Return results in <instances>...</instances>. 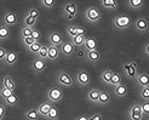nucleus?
<instances>
[{
	"instance_id": "26",
	"label": "nucleus",
	"mask_w": 149,
	"mask_h": 120,
	"mask_svg": "<svg viewBox=\"0 0 149 120\" xmlns=\"http://www.w3.org/2000/svg\"><path fill=\"white\" fill-rule=\"evenodd\" d=\"M127 5L131 10L137 11V10H141L144 6V0H129Z\"/></svg>"
},
{
	"instance_id": "2",
	"label": "nucleus",
	"mask_w": 149,
	"mask_h": 120,
	"mask_svg": "<svg viewBox=\"0 0 149 120\" xmlns=\"http://www.w3.org/2000/svg\"><path fill=\"white\" fill-rule=\"evenodd\" d=\"M113 26H114L115 29H118V31H125V29H127L132 26V22H131V18L129 16H124V15H121V16L114 17Z\"/></svg>"
},
{
	"instance_id": "13",
	"label": "nucleus",
	"mask_w": 149,
	"mask_h": 120,
	"mask_svg": "<svg viewBox=\"0 0 149 120\" xmlns=\"http://www.w3.org/2000/svg\"><path fill=\"white\" fill-rule=\"evenodd\" d=\"M133 26H135V29L137 32H141V33H144L148 31L149 28V24H148V21L144 18V17H139L135 21V23H133Z\"/></svg>"
},
{
	"instance_id": "32",
	"label": "nucleus",
	"mask_w": 149,
	"mask_h": 120,
	"mask_svg": "<svg viewBox=\"0 0 149 120\" xmlns=\"http://www.w3.org/2000/svg\"><path fill=\"white\" fill-rule=\"evenodd\" d=\"M47 50H49V45L41 44V47L38 52V55H36V57L44 59V61H47Z\"/></svg>"
},
{
	"instance_id": "11",
	"label": "nucleus",
	"mask_w": 149,
	"mask_h": 120,
	"mask_svg": "<svg viewBox=\"0 0 149 120\" xmlns=\"http://www.w3.org/2000/svg\"><path fill=\"white\" fill-rule=\"evenodd\" d=\"M18 61V54L16 51H7V54H6V57L4 59V66L5 67H12L17 63Z\"/></svg>"
},
{
	"instance_id": "29",
	"label": "nucleus",
	"mask_w": 149,
	"mask_h": 120,
	"mask_svg": "<svg viewBox=\"0 0 149 120\" xmlns=\"http://www.w3.org/2000/svg\"><path fill=\"white\" fill-rule=\"evenodd\" d=\"M113 74H114L113 70H110V69H103L102 73H101V80L104 81L106 84H109L111 77H113Z\"/></svg>"
},
{
	"instance_id": "3",
	"label": "nucleus",
	"mask_w": 149,
	"mask_h": 120,
	"mask_svg": "<svg viewBox=\"0 0 149 120\" xmlns=\"http://www.w3.org/2000/svg\"><path fill=\"white\" fill-rule=\"evenodd\" d=\"M62 13H63V17L67 21H69V22L73 21L78 15V5L75 3H67L63 6Z\"/></svg>"
},
{
	"instance_id": "12",
	"label": "nucleus",
	"mask_w": 149,
	"mask_h": 120,
	"mask_svg": "<svg viewBox=\"0 0 149 120\" xmlns=\"http://www.w3.org/2000/svg\"><path fill=\"white\" fill-rule=\"evenodd\" d=\"M75 79H77V82L81 86H86L88 85L91 78H90V74H88L86 70H79L75 75Z\"/></svg>"
},
{
	"instance_id": "4",
	"label": "nucleus",
	"mask_w": 149,
	"mask_h": 120,
	"mask_svg": "<svg viewBox=\"0 0 149 120\" xmlns=\"http://www.w3.org/2000/svg\"><path fill=\"white\" fill-rule=\"evenodd\" d=\"M84 16L86 22H88V23H96V22H98L102 18V13L96 6H90L86 9Z\"/></svg>"
},
{
	"instance_id": "37",
	"label": "nucleus",
	"mask_w": 149,
	"mask_h": 120,
	"mask_svg": "<svg viewBox=\"0 0 149 120\" xmlns=\"http://www.w3.org/2000/svg\"><path fill=\"white\" fill-rule=\"evenodd\" d=\"M12 93H15V91H12V90L5 89V87L0 89V98L1 100H5V98H7V97H10Z\"/></svg>"
},
{
	"instance_id": "23",
	"label": "nucleus",
	"mask_w": 149,
	"mask_h": 120,
	"mask_svg": "<svg viewBox=\"0 0 149 120\" xmlns=\"http://www.w3.org/2000/svg\"><path fill=\"white\" fill-rule=\"evenodd\" d=\"M86 40V35H75L74 38H72L69 41L72 43V45L74 47H83L84 46V43Z\"/></svg>"
},
{
	"instance_id": "19",
	"label": "nucleus",
	"mask_w": 149,
	"mask_h": 120,
	"mask_svg": "<svg viewBox=\"0 0 149 120\" xmlns=\"http://www.w3.org/2000/svg\"><path fill=\"white\" fill-rule=\"evenodd\" d=\"M61 56L59 54V49L56 46L49 45V50H47V61H56V59Z\"/></svg>"
},
{
	"instance_id": "50",
	"label": "nucleus",
	"mask_w": 149,
	"mask_h": 120,
	"mask_svg": "<svg viewBox=\"0 0 149 120\" xmlns=\"http://www.w3.org/2000/svg\"><path fill=\"white\" fill-rule=\"evenodd\" d=\"M58 120H61V119H58Z\"/></svg>"
},
{
	"instance_id": "16",
	"label": "nucleus",
	"mask_w": 149,
	"mask_h": 120,
	"mask_svg": "<svg viewBox=\"0 0 149 120\" xmlns=\"http://www.w3.org/2000/svg\"><path fill=\"white\" fill-rule=\"evenodd\" d=\"M83 49H84L85 52H90V51H93V50H97V40H96L95 38H92V36L86 38Z\"/></svg>"
},
{
	"instance_id": "42",
	"label": "nucleus",
	"mask_w": 149,
	"mask_h": 120,
	"mask_svg": "<svg viewBox=\"0 0 149 120\" xmlns=\"http://www.w3.org/2000/svg\"><path fill=\"white\" fill-rule=\"evenodd\" d=\"M34 28H28V27H23L21 29V35L22 38H28V36L32 35V31Z\"/></svg>"
},
{
	"instance_id": "48",
	"label": "nucleus",
	"mask_w": 149,
	"mask_h": 120,
	"mask_svg": "<svg viewBox=\"0 0 149 120\" xmlns=\"http://www.w3.org/2000/svg\"><path fill=\"white\" fill-rule=\"evenodd\" d=\"M75 120H88V117H87V115H85V114H81V115H79Z\"/></svg>"
},
{
	"instance_id": "40",
	"label": "nucleus",
	"mask_w": 149,
	"mask_h": 120,
	"mask_svg": "<svg viewBox=\"0 0 149 120\" xmlns=\"http://www.w3.org/2000/svg\"><path fill=\"white\" fill-rule=\"evenodd\" d=\"M40 5L45 9H52L56 5V0H40Z\"/></svg>"
},
{
	"instance_id": "33",
	"label": "nucleus",
	"mask_w": 149,
	"mask_h": 120,
	"mask_svg": "<svg viewBox=\"0 0 149 120\" xmlns=\"http://www.w3.org/2000/svg\"><path fill=\"white\" fill-rule=\"evenodd\" d=\"M46 119H49V120H58V119H59L58 109H57L55 106H52V108H51V110L49 112V114H47Z\"/></svg>"
},
{
	"instance_id": "22",
	"label": "nucleus",
	"mask_w": 149,
	"mask_h": 120,
	"mask_svg": "<svg viewBox=\"0 0 149 120\" xmlns=\"http://www.w3.org/2000/svg\"><path fill=\"white\" fill-rule=\"evenodd\" d=\"M136 81L138 82V85L141 87H149L148 74H146V73H138L136 77Z\"/></svg>"
},
{
	"instance_id": "21",
	"label": "nucleus",
	"mask_w": 149,
	"mask_h": 120,
	"mask_svg": "<svg viewBox=\"0 0 149 120\" xmlns=\"http://www.w3.org/2000/svg\"><path fill=\"white\" fill-rule=\"evenodd\" d=\"M129 92V89H127V85L121 82V84H119L118 86L114 87V95L116 97H125Z\"/></svg>"
},
{
	"instance_id": "7",
	"label": "nucleus",
	"mask_w": 149,
	"mask_h": 120,
	"mask_svg": "<svg viewBox=\"0 0 149 120\" xmlns=\"http://www.w3.org/2000/svg\"><path fill=\"white\" fill-rule=\"evenodd\" d=\"M57 82L61 86H64V87H70L74 84V82H73V78L65 70H61V72L57 74Z\"/></svg>"
},
{
	"instance_id": "1",
	"label": "nucleus",
	"mask_w": 149,
	"mask_h": 120,
	"mask_svg": "<svg viewBox=\"0 0 149 120\" xmlns=\"http://www.w3.org/2000/svg\"><path fill=\"white\" fill-rule=\"evenodd\" d=\"M46 98L51 104L59 103L63 100V91L59 87H51L46 92Z\"/></svg>"
},
{
	"instance_id": "27",
	"label": "nucleus",
	"mask_w": 149,
	"mask_h": 120,
	"mask_svg": "<svg viewBox=\"0 0 149 120\" xmlns=\"http://www.w3.org/2000/svg\"><path fill=\"white\" fill-rule=\"evenodd\" d=\"M3 102H4L5 106H7V107H15L18 103V96L16 93H12L10 97H7V98L3 100Z\"/></svg>"
},
{
	"instance_id": "28",
	"label": "nucleus",
	"mask_w": 149,
	"mask_h": 120,
	"mask_svg": "<svg viewBox=\"0 0 149 120\" xmlns=\"http://www.w3.org/2000/svg\"><path fill=\"white\" fill-rule=\"evenodd\" d=\"M36 23H38V20H35L33 17H31L29 15L26 13V16L23 18V27H28V28H35Z\"/></svg>"
},
{
	"instance_id": "30",
	"label": "nucleus",
	"mask_w": 149,
	"mask_h": 120,
	"mask_svg": "<svg viewBox=\"0 0 149 120\" xmlns=\"http://www.w3.org/2000/svg\"><path fill=\"white\" fill-rule=\"evenodd\" d=\"M10 36V28L5 24H0V41L9 39Z\"/></svg>"
},
{
	"instance_id": "15",
	"label": "nucleus",
	"mask_w": 149,
	"mask_h": 120,
	"mask_svg": "<svg viewBox=\"0 0 149 120\" xmlns=\"http://www.w3.org/2000/svg\"><path fill=\"white\" fill-rule=\"evenodd\" d=\"M85 59L87 62H90L92 64L97 63L100 59H101V54L98 50H93V51H90V52H86L85 54Z\"/></svg>"
},
{
	"instance_id": "9",
	"label": "nucleus",
	"mask_w": 149,
	"mask_h": 120,
	"mask_svg": "<svg viewBox=\"0 0 149 120\" xmlns=\"http://www.w3.org/2000/svg\"><path fill=\"white\" fill-rule=\"evenodd\" d=\"M129 119L130 120H143V114L141 110L139 103H135L129 110Z\"/></svg>"
},
{
	"instance_id": "24",
	"label": "nucleus",
	"mask_w": 149,
	"mask_h": 120,
	"mask_svg": "<svg viewBox=\"0 0 149 120\" xmlns=\"http://www.w3.org/2000/svg\"><path fill=\"white\" fill-rule=\"evenodd\" d=\"M100 90L98 89H91L87 92V100L92 103H98V97H100Z\"/></svg>"
},
{
	"instance_id": "14",
	"label": "nucleus",
	"mask_w": 149,
	"mask_h": 120,
	"mask_svg": "<svg viewBox=\"0 0 149 120\" xmlns=\"http://www.w3.org/2000/svg\"><path fill=\"white\" fill-rule=\"evenodd\" d=\"M16 81H15L12 79V77L10 75H5L3 77V80H1V87H5V89H9V90H12V91H15L16 90Z\"/></svg>"
},
{
	"instance_id": "39",
	"label": "nucleus",
	"mask_w": 149,
	"mask_h": 120,
	"mask_svg": "<svg viewBox=\"0 0 149 120\" xmlns=\"http://www.w3.org/2000/svg\"><path fill=\"white\" fill-rule=\"evenodd\" d=\"M139 107H141V110H142V114L143 117H148L149 115V102L147 101H143V102H141L139 103Z\"/></svg>"
},
{
	"instance_id": "41",
	"label": "nucleus",
	"mask_w": 149,
	"mask_h": 120,
	"mask_svg": "<svg viewBox=\"0 0 149 120\" xmlns=\"http://www.w3.org/2000/svg\"><path fill=\"white\" fill-rule=\"evenodd\" d=\"M27 15H29V16L33 17V18H35V20H39L40 12H39V10L36 9V7H32V9H29V10H28Z\"/></svg>"
},
{
	"instance_id": "47",
	"label": "nucleus",
	"mask_w": 149,
	"mask_h": 120,
	"mask_svg": "<svg viewBox=\"0 0 149 120\" xmlns=\"http://www.w3.org/2000/svg\"><path fill=\"white\" fill-rule=\"evenodd\" d=\"M5 113H6V109L3 104H0V120H3L5 118Z\"/></svg>"
},
{
	"instance_id": "8",
	"label": "nucleus",
	"mask_w": 149,
	"mask_h": 120,
	"mask_svg": "<svg viewBox=\"0 0 149 120\" xmlns=\"http://www.w3.org/2000/svg\"><path fill=\"white\" fill-rule=\"evenodd\" d=\"M124 72L125 74L127 75L130 79H136L137 74H138V69H137V66L135 61H129L124 64Z\"/></svg>"
},
{
	"instance_id": "43",
	"label": "nucleus",
	"mask_w": 149,
	"mask_h": 120,
	"mask_svg": "<svg viewBox=\"0 0 149 120\" xmlns=\"http://www.w3.org/2000/svg\"><path fill=\"white\" fill-rule=\"evenodd\" d=\"M32 38L35 40V41H39L40 40V38H41V34H40V32L38 31V29H36V28H34L33 29V31H32Z\"/></svg>"
},
{
	"instance_id": "44",
	"label": "nucleus",
	"mask_w": 149,
	"mask_h": 120,
	"mask_svg": "<svg viewBox=\"0 0 149 120\" xmlns=\"http://www.w3.org/2000/svg\"><path fill=\"white\" fill-rule=\"evenodd\" d=\"M22 43H23L26 46L28 47V46H31L32 44H34L35 43V40L32 38V36H28V38H22Z\"/></svg>"
},
{
	"instance_id": "46",
	"label": "nucleus",
	"mask_w": 149,
	"mask_h": 120,
	"mask_svg": "<svg viewBox=\"0 0 149 120\" xmlns=\"http://www.w3.org/2000/svg\"><path fill=\"white\" fill-rule=\"evenodd\" d=\"M88 120H103V117L100 113H96V114H92L91 117H88Z\"/></svg>"
},
{
	"instance_id": "36",
	"label": "nucleus",
	"mask_w": 149,
	"mask_h": 120,
	"mask_svg": "<svg viewBox=\"0 0 149 120\" xmlns=\"http://www.w3.org/2000/svg\"><path fill=\"white\" fill-rule=\"evenodd\" d=\"M40 47H41V44H40V41H35L34 44H32L31 46H28L27 49L29 50V52H32V54H34V55H38V52H39Z\"/></svg>"
},
{
	"instance_id": "35",
	"label": "nucleus",
	"mask_w": 149,
	"mask_h": 120,
	"mask_svg": "<svg viewBox=\"0 0 149 120\" xmlns=\"http://www.w3.org/2000/svg\"><path fill=\"white\" fill-rule=\"evenodd\" d=\"M67 34H68V36L72 39L74 38L75 35H78V29H77V24H70L67 27Z\"/></svg>"
},
{
	"instance_id": "20",
	"label": "nucleus",
	"mask_w": 149,
	"mask_h": 120,
	"mask_svg": "<svg viewBox=\"0 0 149 120\" xmlns=\"http://www.w3.org/2000/svg\"><path fill=\"white\" fill-rule=\"evenodd\" d=\"M101 7L106 10H110V11H114L118 9V1L116 0H101L100 1Z\"/></svg>"
},
{
	"instance_id": "6",
	"label": "nucleus",
	"mask_w": 149,
	"mask_h": 120,
	"mask_svg": "<svg viewBox=\"0 0 149 120\" xmlns=\"http://www.w3.org/2000/svg\"><path fill=\"white\" fill-rule=\"evenodd\" d=\"M59 54H61L63 57H72L74 54H75V47L72 45V43L69 40L63 41L61 45H59Z\"/></svg>"
},
{
	"instance_id": "10",
	"label": "nucleus",
	"mask_w": 149,
	"mask_h": 120,
	"mask_svg": "<svg viewBox=\"0 0 149 120\" xmlns=\"http://www.w3.org/2000/svg\"><path fill=\"white\" fill-rule=\"evenodd\" d=\"M45 69H46V61H44V59L39 57H35L32 62V70L34 73H42Z\"/></svg>"
},
{
	"instance_id": "45",
	"label": "nucleus",
	"mask_w": 149,
	"mask_h": 120,
	"mask_svg": "<svg viewBox=\"0 0 149 120\" xmlns=\"http://www.w3.org/2000/svg\"><path fill=\"white\" fill-rule=\"evenodd\" d=\"M6 54H7L6 49L3 47V46H0V63L4 62V59H5V57H6Z\"/></svg>"
},
{
	"instance_id": "34",
	"label": "nucleus",
	"mask_w": 149,
	"mask_h": 120,
	"mask_svg": "<svg viewBox=\"0 0 149 120\" xmlns=\"http://www.w3.org/2000/svg\"><path fill=\"white\" fill-rule=\"evenodd\" d=\"M109 84L113 86V87H115V86H118L119 84H121V75L119 73H114L113 74V77H111V79H110V82Z\"/></svg>"
},
{
	"instance_id": "5",
	"label": "nucleus",
	"mask_w": 149,
	"mask_h": 120,
	"mask_svg": "<svg viewBox=\"0 0 149 120\" xmlns=\"http://www.w3.org/2000/svg\"><path fill=\"white\" fill-rule=\"evenodd\" d=\"M17 22H18V17L13 11L6 10L4 12V15H3V24H5L6 27L10 28L12 26H16Z\"/></svg>"
},
{
	"instance_id": "17",
	"label": "nucleus",
	"mask_w": 149,
	"mask_h": 120,
	"mask_svg": "<svg viewBox=\"0 0 149 120\" xmlns=\"http://www.w3.org/2000/svg\"><path fill=\"white\" fill-rule=\"evenodd\" d=\"M49 40H50V45L52 46H56V47H59V45L63 43V38L62 35L57 33V32H52L49 36Z\"/></svg>"
},
{
	"instance_id": "38",
	"label": "nucleus",
	"mask_w": 149,
	"mask_h": 120,
	"mask_svg": "<svg viewBox=\"0 0 149 120\" xmlns=\"http://www.w3.org/2000/svg\"><path fill=\"white\" fill-rule=\"evenodd\" d=\"M139 96H141V98H142V101L149 102V87H141Z\"/></svg>"
},
{
	"instance_id": "18",
	"label": "nucleus",
	"mask_w": 149,
	"mask_h": 120,
	"mask_svg": "<svg viewBox=\"0 0 149 120\" xmlns=\"http://www.w3.org/2000/svg\"><path fill=\"white\" fill-rule=\"evenodd\" d=\"M52 106H54V104H51L50 102H42L40 106L36 108V109H38L39 115H40V117H44V118H46L47 114H49V112H50L51 108H52Z\"/></svg>"
},
{
	"instance_id": "25",
	"label": "nucleus",
	"mask_w": 149,
	"mask_h": 120,
	"mask_svg": "<svg viewBox=\"0 0 149 120\" xmlns=\"http://www.w3.org/2000/svg\"><path fill=\"white\" fill-rule=\"evenodd\" d=\"M24 117H26V120H39L40 118L36 108H29L28 110H26Z\"/></svg>"
},
{
	"instance_id": "49",
	"label": "nucleus",
	"mask_w": 149,
	"mask_h": 120,
	"mask_svg": "<svg viewBox=\"0 0 149 120\" xmlns=\"http://www.w3.org/2000/svg\"><path fill=\"white\" fill-rule=\"evenodd\" d=\"M144 52H146V55L148 56V54H149V44H147V45H146V47H144Z\"/></svg>"
},
{
	"instance_id": "31",
	"label": "nucleus",
	"mask_w": 149,
	"mask_h": 120,
	"mask_svg": "<svg viewBox=\"0 0 149 120\" xmlns=\"http://www.w3.org/2000/svg\"><path fill=\"white\" fill-rule=\"evenodd\" d=\"M109 102H110V95L107 91H101L98 97V103L104 106V104H108Z\"/></svg>"
}]
</instances>
